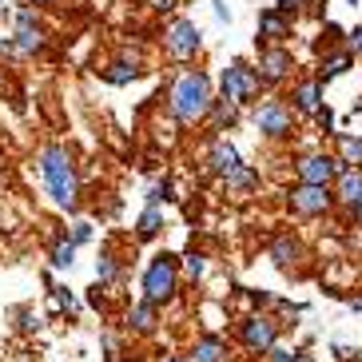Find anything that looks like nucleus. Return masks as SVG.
Wrapping results in <instances>:
<instances>
[{
    "label": "nucleus",
    "instance_id": "obj_1",
    "mask_svg": "<svg viewBox=\"0 0 362 362\" xmlns=\"http://www.w3.org/2000/svg\"><path fill=\"white\" fill-rule=\"evenodd\" d=\"M211 80L203 72H183L175 84H171V112L180 124H195V119L211 116Z\"/></svg>",
    "mask_w": 362,
    "mask_h": 362
},
{
    "label": "nucleus",
    "instance_id": "obj_2",
    "mask_svg": "<svg viewBox=\"0 0 362 362\" xmlns=\"http://www.w3.org/2000/svg\"><path fill=\"white\" fill-rule=\"evenodd\" d=\"M40 175L48 183L52 199L64 207V211H76L80 207V187H76V168H72V156L64 148H44L40 151Z\"/></svg>",
    "mask_w": 362,
    "mask_h": 362
},
{
    "label": "nucleus",
    "instance_id": "obj_3",
    "mask_svg": "<svg viewBox=\"0 0 362 362\" xmlns=\"http://www.w3.org/2000/svg\"><path fill=\"white\" fill-rule=\"evenodd\" d=\"M175 283H180V275H175V259L156 255L151 267H148V275H144V303H151V307L168 303V298L175 295Z\"/></svg>",
    "mask_w": 362,
    "mask_h": 362
},
{
    "label": "nucleus",
    "instance_id": "obj_4",
    "mask_svg": "<svg viewBox=\"0 0 362 362\" xmlns=\"http://www.w3.org/2000/svg\"><path fill=\"white\" fill-rule=\"evenodd\" d=\"M259 88H263L259 68H247L243 60H235V64L223 68V100H231V104H255Z\"/></svg>",
    "mask_w": 362,
    "mask_h": 362
},
{
    "label": "nucleus",
    "instance_id": "obj_5",
    "mask_svg": "<svg viewBox=\"0 0 362 362\" xmlns=\"http://www.w3.org/2000/svg\"><path fill=\"white\" fill-rule=\"evenodd\" d=\"M295 168H298V180L303 183H310V187H330L342 175L346 163H339L334 156H303Z\"/></svg>",
    "mask_w": 362,
    "mask_h": 362
},
{
    "label": "nucleus",
    "instance_id": "obj_6",
    "mask_svg": "<svg viewBox=\"0 0 362 362\" xmlns=\"http://www.w3.org/2000/svg\"><path fill=\"white\" fill-rule=\"evenodd\" d=\"M163 40H168V52L175 56V60H192V56L199 52V28H195L192 21H171Z\"/></svg>",
    "mask_w": 362,
    "mask_h": 362
},
{
    "label": "nucleus",
    "instance_id": "obj_7",
    "mask_svg": "<svg viewBox=\"0 0 362 362\" xmlns=\"http://www.w3.org/2000/svg\"><path fill=\"white\" fill-rule=\"evenodd\" d=\"M291 207H295L298 215H322L330 211V203H334V195H330V187H310V183H298V187H291L287 192Z\"/></svg>",
    "mask_w": 362,
    "mask_h": 362
},
{
    "label": "nucleus",
    "instance_id": "obj_8",
    "mask_svg": "<svg viewBox=\"0 0 362 362\" xmlns=\"http://www.w3.org/2000/svg\"><path fill=\"white\" fill-rule=\"evenodd\" d=\"M255 128L263 132V136H271V139L291 136V112H287V104H283V100H267V104H259Z\"/></svg>",
    "mask_w": 362,
    "mask_h": 362
},
{
    "label": "nucleus",
    "instance_id": "obj_9",
    "mask_svg": "<svg viewBox=\"0 0 362 362\" xmlns=\"http://www.w3.org/2000/svg\"><path fill=\"white\" fill-rule=\"evenodd\" d=\"M243 346L247 351H259V354H271L275 351V322L271 319H259V315H251V319H243Z\"/></svg>",
    "mask_w": 362,
    "mask_h": 362
},
{
    "label": "nucleus",
    "instance_id": "obj_10",
    "mask_svg": "<svg viewBox=\"0 0 362 362\" xmlns=\"http://www.w3.org/2000/svg\"><path fill=\"white\" fill-rule=\"evenodd\" d=\"M295 60H291L287 48H263L259 52V80L263 84H279V80H287Z\"/></svg>",
    "mask_w": 362,
    "mask_h": 362
},
{
    "label": "nucleus",
    "instance_id": "obj_11",
    "mask_svg": "<svg viewBox=\"0 0 362 362\" xmlns=\"http://www.w3.org/2000/svg\"><path fill=\"white\" fill-rule=\"evenodd\" d=\"M295 107L298 112H307V116H319L322 112V76H310V80H303V84L295 88Z\"/></svg>",
    "mask_w": 362,
    "mask_h": 362
},
{
    "label": "nucleus",
    "instance_id": "obj_12",
    "mask_svg": "<svg viewBox=\"0 0 362 362\" xmlns=\"http://www.w3.org/2000/svg\"><path fill=\"white\" fill-rule=\"evenodd\" d=\"M192 362H227V342L219 334H203L192 346Z\"/></svg>",
    "mask_w": 362,
    "mask_h": 362
},
{
    "label": "nucleus",
    "instance_id": "obj_13",
    "mask_svg": "<svg viewBox=\"0 0 362 362\" xmlns=\"http://www.w3.org/2000/svg\"><path fill=\"white\" fill-rule=\"evenodd\" d=\"M259 36H263V40H283V36H291V21H287V12L267 8L263 16H259Z\"/></svg>",
    "mask_w": 362,
    "mask_h": 362
},
{
    "label": "nucleus",
    "instance_id": "obj_14",
    "mask_svg": "<svg viewBox=\"0 0 362 362\" xmlns=\"http://www.w3.org/2000/svg\"><path fill=\"white\" fill-rule=\"evenodd\" d=\"M211 168L219 171V175H231L235 168H243V163H239V151L231 148V144H227V139H211Z\"/></svg>",
    "mask_w": 362,
    "mask_h": 362
},
{
    "label": "nucleus",
    "instance_id": "obj_15",
    "mask_svg": "<svg viewBox=\"0 0 362 362\" xmlns=\"http://www.w3.org/2000/svg\"><path fill=\"white\" fill-rule=\"evenodd\" d=\"M334 187H339L334 195H339L342 203H351V207H354V203L362 199V171L358 168H342V175L334 180Z\"/></svg>",
    "mask_w": 362,
    "mask_h": 362
},
{
    "label": "nucleus",
    "instance_id": "obj_16",
    "mask_svg": "<svg viewBox=\"0 0 362 362\" xmlns=\"http://www.w3.org/2000/svg\"><path fill=\"white\" fill-rule=\"evenodd\" d=\"M128 327L139 330V334H151L156 330V307L151 303H139V307L128 310Z\"/></svg>",
    "mask_w": 362,
    "mask_h": 362
},
{
    "label": "nucleus",
    "instance_id": "obj_17",
    "mask_svg": "<svg viewBox=\"0 0 362 362\" xmlns=\"http://www.w3.org/2000/svg\"><path fill=\"white\" fill-rule=\"evenodd\" d=\"M271 259H275L279 267H291L298 259V243L291 239V235H279L275 243H271Z\"/></svg>",
    "mask_w": 362,
    "mask_h": 362
},
{
    "label": "nucleus",
    "instance_id": "obj_18",
    "mask_svg": "<svg viewBox=\"0 0 362 362\" xmlns=\"http://www.w3.org/2000/svg\"><path fill=\"white\" fill-rule=\"evenodd\" d=\"M235 119H239V112H235L231 100H215V104H211V124H215V132L231 128Z\"/></svg>",
    "mask_w": 362,
    "mask_h": 362
},
{
    "label": "nucleus",
    "instance_id": "obj_19",
    "mask_svg": "<svg viewBox=\"0 0 362 362\" xmlns=\"http://www.w3.org/2000/svg\"><path fill=\"white\" fill-rule=\"evenodd\" d=\"M160 227H163V211L160 207H148V211L139 215V239H156V235H160Z\"/></svg>",
    "mask_w": 362,
    "mask_h": 362
},
{
    "label": "nucleus",
    "instance_id": "obj_20",
    "mask_svg": "<svg viewBox=\"0 0 362 362\" xmlns=\"http://www.w3.org/2000/svg\"><path fill=\"white\" fill-rule=\"evenodd\" d=\"M255 183H259V171L247 168V163H243V168H235L231 175H227V187H235V192H251Z\"/></svg>",
    "mask_w": 362,
    "mask_h": 362
},
{
    "label": "nucleus",
    "instance_id": "obj_21",
    "mask_svg": "<svg viewBox=\"0 0 362 362\" xmlns=\"http://www.w3.org/2000/svg\"><path fill=\"white\" fill-rule=\"evenodd\" d=\"M12 48H16V52H40L44 48V40H40V28H21V33H16V40H12Z\"/></svg>",
    "mask_w": 362,
    "mask_h": 362
},
{
    "label": "nucleus",
    "instance_id": "obj_22",
    "mask_svg": "<svg viewBox=\"0 0 362 362\" xmlns=\"http://www.w3.org/2000/svg\"><path fill=\"white\" fill-rule=\"evenodd\" d=\"M136 76H139V68H136V64H124V60H116L112 68H104V80H107V84H132Z\"/></svg>",
    "mask_w": 362,
    "mask_h": 362
},
{
    "label": "nucleus",
    "instance_id": "obj_23",
    "mask_svg": "<svg viewBox=\"0 0 362 362\" xmlns=\"http://www.w3.org/2000/svg\"><path fill=\"white\" fill-rule=\"evenodd\" d=\"M351 60H354L351 52L327 56V60H322V80H330V76H339V72H346V68H351Z\"/></svg>",
    "mask_w": 362,
    "mask_h": 362
},
{
    "label": "nucleus",
    "instance_id": "obj_24",
    "mask_svg": "<svg viewBox=\"0 0 362 362\" xmlns=\"http://www.w3.org/2000/svg\"><path fill=\"white\" fill-rule=\"evenodd\" d=\"M72 259H76V243L72 239H60L52 247V267H72Z\"/></svg>",
    "mask_w": 362,
    "mask_h": 362
},
{
    "label": "nucleus",
    "instance_id": "obj_25",
    "mask_svg": "<svg viewBox=\"0 0 362 362\" xmlns=\"http://www.w3.org/2000/svg\"><path fill=\"white\" fill-rule=\"evenodd\" d=\"M342 156L354 163V168L362 171V139H351V136H342Z\"/></svg>",
    "mask_w": 362,
    "mask_h": 362
},
{
    "label": "nucleus",
    "instance_id": "obj_26",
    "mask_svg": "<svg viewBox=\"0 0 362 362\" xmlns=\"http://www.w3.org/2000/svg\"><path fill=\"white\" fill-rule=\"evenodd\" d=\"M68 307H72V295H68L64 287H56V291H52V303H48V310H52V315H64Z\"/></svg>",
    "mask_w": 362,
    "mask_h": 362
},
{
    "label": "nucleus",
    "instance_id": "obj_27",
    "mask_svg": "<svg viewBox=\"0 0 362 362\" xmlns=\"http://www.w3.org/2000/svg\"><path fill=\"white\" fill-rule=\"evenodd\" d=\"M183 267H187V275H192V279H199L203 271H207V263H203L199 251H187V255H183Z\"/></svg>",
    "mask_w": 362,
    "mask_h": 362
},
{
    "label": "nucleus",
    "instance_id": "obj_28",
    "mask_svg": "<svg viewBox=\"0 0 362 362\" xmlns=\"http://www.w3.org/2000/svg\"><path fill=\"white\" fill-rule=\"evenodd\" d=\"M116 271H119V267H116V259H112V255H104L96 263V275L104 279V283H107V279H116Z\"/></svg>",
    "mask_w": 362,
    "mask_h": 362
},
{
    "label": "nucleus",
    "instance_id": "obj_29",
    "mask_svg": "<svg viewBox=\"0 0 362 362\" xmlns=\"http://www.w3.org/2000/svg\"><path fill=\"white\" fill-rule=\"evenodd\" d=\"M271 362H298V354L287 351V346H275V351H271Z\"/></svg>",
    "mask_w": 362,
    "mask_h": 362
},
{
    "label": "nucleus",
    "instance_id": "obj_30",
    "mask_svg": "<svg viewBox=\"0 0 362 362\" xmlns=\"http://www.w3.org/2000/svg\"><path fill=\"white\" fill-rule=\"evenodd\" d=\"M346 48H351V56H362V28H354V33L346 36Z\"/></svg>",
    "mask_w": 362,
    "mask_h": 362
},
{
    "label": "nucleus",
    "instance_id": "obj_31",
    "mask_svg": "<svg viewBox=\"0 0 362 362\" xmlns=\"http://www.w3.org/2000/svg\"><path fill=\"white\" fill-rule=\"evenodd\" d=\"M88 239H92V227H88V223H76V227H72V243H88Z\"/></svg>",
    "mask_w": 362,
    "mask_h": 362
},
{
    "label": "nucleus",
    "instance_id": "obj_32",
    "mask_svg": "<svg viewBox=\"0 0 362 362\" xmlns=\"http://www.w3.org/2000/svg\"><path fill=\"white\" fill-rule=\"evenodd\" d=\"M21 327H24V330H36V327H40V319H36L33 310L24 307V310H21Z\"/></svg>",
    "mask_w": 362,
    "mask_h": 362
},
{
    "label": "nucleus",
    "instance_id": "obj_33",
    "mask_svg": "<svg viewBox=\"0 0 362 362\" xmlns=\"http://www.w3.org/2000/svg\"><path fill=\"white\" fill-rule=\"evenodd\" d=\"M298 4H303V0H279V12H287L291 16V12H298Z\"/></svg>",
    "mask_w": 362,
    "mask_h": 362
},
{
    "label": "nucleus",
    "instance_id": "obj_34",
    "mask_svg": "<svg viewBox=\"0 0 362 362\" xmlns=\"http://www.w3.org/2000/svg\"><path fill=\"white\" fill-rule=\"evenodd\" d=\"M215 16H219V21H227V4H223V0H215Z\"/></svg>",
    "mask_w": 362,
    "mask_h": 362
},
{
    "label": "nucleus",
    "instance_id": "obj_35",
    "mask_svg": "<svg viewBox=\"0 0 362 362\" xmlns=\"http://www.w3.org/2000/svg\"><path fill=\"white\" fill-rule=\"evenodd\" d=\"M163 362H192V354H168Z\"/></svg>",
    "mask_w": 362,
    "mask_h": 362
},
{
    "label": "nucleus",
    "instance_id": "obj_36",
    "mask_svg": "<svg viewBox=\"0 0 362 362\" xmlns=\"http://www.w3.org/2000/svg\"><path fill=\"white\" fill-rule=\"evenodd\" d=\"M156 8H160V12H168V8H175V0H156Z\"/></svg>",
    "mask_w": 362,
    "mask_h": 362
},
{
    "label": "nucleus",
    "instance_id": "obj_37",
    "mask_svg": "<svg viewBox=\"0 0 362 362\" xmlns=\"http://www.w3.org/2000/svg\"><path fill=\"white\" fill-rule=\"evenodd\" d=\"M354 219H358V223H362V199L354 203Z\"/></svg>",
    "mask_w": 362,
    "mask_h": 362
},
{
    "label": "nucleus",
    "instance_id": "obj_38",
    "mask_svg": "<svg viewBox=\"0 0 362 362\" xmlns=\"http://www.w3.org/2000/svg\"><path fill=\"white\" fill-rule=\"evenodd\" d=\"M4 180H8V171H4V163H0V187H4Z\"/></svg>",
    "mask_w": 362,
    "mask_h": 362
},
{
    "label": "nucleus",
    "instance_id": "obj_39",
    "mask_svg": "<svg viewBox=\"0 0 362 362\" xmlns=\"http://www.w3.org/2000/svg\"><path fill=\"white\" fill-rule=\"evenodd\" d=\"M33 4H56V0H33Z\"/></svg>",
    "mask_w": 362,
    "mask_h": 362
},
{
    "label": "nucleus",
    "instance_id": "obj_40",
    "mask_svg": "<svg viewBox=\"0 0 362 362\" xmlns=\"http://www.w3.org/2000/svg\"><path fill=\"white\" fill-rule=\"evenodd\" d=\"M298 362H315V358H298Z\"/></svg>",
    "mask_w": 362,
    "mask_h": 362
}]
</instances>
